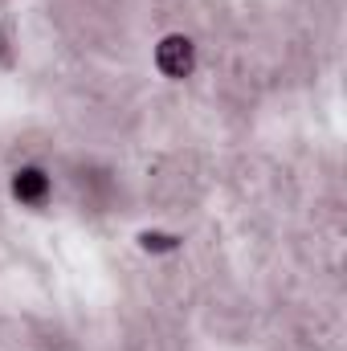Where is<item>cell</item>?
I'll return each mask as SVG.
<instances>
[{"label":"cell","instance_id":"obj_1","mask_svg":"<svg viewBox=\"0 0 347 351\" xmlns=\"http://www.w3.org/2000/svg\"><path fill=\"white\" fill-rule=\"evenodd\" d=\"M156 66H160V74H168V78H188L192 74V66H196V53H192V41L188 37H164L160 41V49H156Z\"/></svg>","mask_w":347,"mask_h":351},{"label":"cell","instance_id":"obj_2","mask_svg":"<svg viewBox=\"0 0 347 351\" xmlns=\"http://www.w3.org/2000/svg\"><path fill=\"white\" fill-rule=\"evenodd\" d=\"M12 192H16V200H25V204H41L45 192H49V180H45V172H37V168H21L16 180H12Z\"/></svg>","mask_w":347,"mask_h":351},{"label":"cell","instance_id":"obj_3","mask_svg":"<svg viewBox=\"0 0 347 351\" xmlns=\"http://www.w3.org/2000/svg\"><path fill=\"white\" fill-rule=\"evenodd\" d=\"M143 245H147V250H152V245H156V250H172L176 241H172V237H152V233H147V237H143Z\"/></svg>","mask_w":347,"mask_h":351}]
</instances>
